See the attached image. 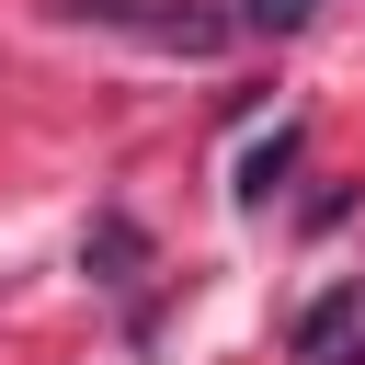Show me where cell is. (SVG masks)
Segmentation results:
<instances>
[{"mask_svg":"<svg viewBox=\"0 0 365 365\" xmlns=\"http://www.w3.org/2000/svg\"><path fill=\"white\" fill-rule=\"evenodd\" d=\"M68 11L80 23H114V34L160 46V57H217L240 34V11H205V0H68Z\"/></svg>","mask_w":365,"mask_h":365,"instance_id":"obj_1","label":"cell"},{"mask_svg":"<svg viewBox=\"0 0 365 365\" xmlns=\"http://www.w3.org/2000/svg\"><path fill=\"white\" fill-rule=\"evenodd\" d=\"M365 319V285H331V297H308L297 308V331H285V354L297 365H342V331Z\"/></svg>","mask_w":365,"mask_h":365,"instance_id":"obj_2","label":"cell"},{"mask_svg":"<svg viewBox=\"0 0 365 365\" xmlns=\"http://www.w3.org/2000/svg\"><path fill=\"white\" fill-rule=\"evenodd\" d=\"M80 262H103V285H137V262H148V240H137V217H103Z\"/></svg>","mask_w":365,"mask_h":365,"instance_id":"obj_3","label":"cell"},{"mask_svg":"<svg viewBox=\"0 0 365 365\" xmlns=\"http://www.w3.org/2000/svg\"><path fill=\"white\" fill-rule=\"evenodd\" d=\"M285 160H297V125H274V137H262V148L240 160V205H262V194L285 182Z\"/></svg>","mask_w":365,"mask_h":365,"instance_id":"obj_4","label":"cell"},{"mask_svg":"<svg viewBox=\"0 0 365 365\" xmlns=\"http://www.w3.org/2000/svg\"><path fill=\"white\" fill-rule=\"evenodd\" d=\"M319 0H240V34H297Z\"/></svg>","mask_w":365,"mask_h":365,"instance_id":"obj_5","label":"cell"}]
</instances>
